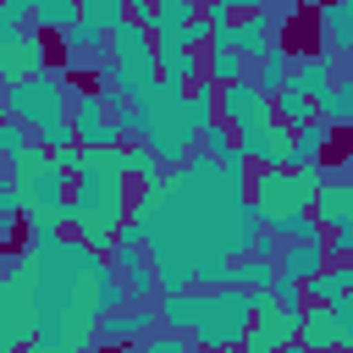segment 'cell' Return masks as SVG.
Returning <instances> with one entry per match:
<instances>
[{
    "label": "cell",
    "mask_w": 353,
    "mask_h": 353,
    "mask_svg": "<svg viewBox=\"0 0 353 353\" xmlns=\"http://www.w3.org/2000/svg\"><path fill=\"white\" fill-rule=\"evenodd\" d=\"M127 193H132L127 176H77L72 193H66V204H72V226L66 232L94 254H110L121 226H127V215H132Z\"/></svg>",
    "instance_id": "1"
},
{
    "label": "cell",
    "mask_w": 353,
    "mask_h": 353,
    "mask_svg": "<svg viewBox=\"0 0 353 353\" xmlns=\"http://www.w3.org/2000/svg\"><path fill=\"white\" fill-rule=\"evenodd\" d=\"M259 298L265 292H248V287H204V303H199V320H193V347L204 353H226V347H243L248 331H254V314H259Z\"/></svg>",
    "instance_id": "2"
},
{
    "label": "cell",
    "mask_w": 353,
    "mask_h": 353,
    "mask_svg": "<svg viewBox=\"0 0 353 353\" xmlns=\"http://www.w3.org/2000/svg\"><path fill=\"white\" fill-rule=\"evenodd\" d=\"M331 182V171L314 160V165H292V171H254L248 176V199L259 204L265 226L298 215V210H314V193Z\"/></svg>",
    "instance_id": "3"
},
{
    "label": "cell",
    "mask_w": 353,
    "mask_h": 353,
    "mask_svg": "<svg viewBox=\"0 0 353 353\" xmlns=\"http://www.w3.org/2000/svg\"><path fill=\"white\" fill-rule=\"evenodd\" d=\"M39 336V270L17 254L0 276V353H22Z\"/></svg>",
    "instance_id": "4"
},
{
    "label": "cell",
    "mask_w": 353,
    "mask_h": 353,
    "mask_svg": "<svg viewBox=\"0 0 353 353\" xmlns=\"http://www.w3.org/2000/svg\"><path fill=\"white\" fill-rule=\"evenodd\" d=\"M6 105H11V121H22V127L39 138V132L72 121V83H66L61 72H44V77H33V83L6 88Z\"/></svg>",
    "instance_id": "5"
},
{
    "label": "cell",
    "mask_w": 353,
    "mask_h": 353,
    "mask_svg": "<svg viewBox=\"0 0 353 353\" xmlns=\"http://www.w3.org/2000/svg\"><path fill=\"white\" fill-rule=\"evenodd\" d=\"M6 171H11V188H17V199H22V215L28 210H44V204H61L66 193H72V182L55 171V154L33 138L17 160H6Z\"/></svg>",
    "instance_id": "6"
},
{
    "label": "cell",
    "mask_w": 353,
    "mask_h": 353,
    "mask_svg": "<svg viewBox=\"0 0 353 353\" xmlns=\"http://www.w3.org/2000/svg\"><path fill=\"white\" fill-rule=\"evenodd\" d=\"M237 149L248 154V165H254V171H292V165H298V132H292V127H281L276 116H270V121L243 127V132H237Z\"/></svg>",
    "instance_id": "7"
},
{
    "label": "cell",
    "mask_w": 353,
    "mask_h": 353,
    "mask_svg": "<svg viewBox=\"0 0 353 353\" xmlns=\"http://www.w3.org/2000/svg\"><path fill=\"white\" fill-rule=\"evenodd\" d=\"M138 143H149L165 165H176L182 171V160L199 149V132L188 127V116L176 110V116H138Z\"/></svg>",
    "instance_id": "8"
},
{
    "label": "cell",
    "mask_w": 353,
    "mask_h": 353,
    "mask_svg": "<svg viewBox=\"0 0 353 353\" xmlns=\"http://www.w3.org/2000/svg\"><path fill=\"white\" fill-rule=\"evenodd\" d=\"M72 132H77V143H83V149H110V143H127V138H121V127L110 121V110H105V94H99V88L72 94Z\"/></svg>",
    "instance_id": "9"
},
{
    "label": "cell",
    "mask_w": 353,
    "mask_h": 353,
    "mask_svg": "<svg viewBox=\"0 0 353 353\" xmlns=\"http://www.w3.org/2000/svg\"><path fill=\"white\" fill-rule=\"evenodd\" d=\"M298 331H303V309H281V303L259 298V314H254L243 353H281L287 342H298Z\"/></svg>",
    "instance_id": "10"
},
{
    "label": "cell",
    "mask_w": 353,
    "mask_h": 353,
    "mask_svg": "<svg viewBox=\"0 0 353 353\" xmlns=\"http://www.w3.org/2000/svg\"><path fill=\"white\" fill-rule=\"evenodd\" d=\"M154 331H165L160 325V309L154 303H132V309H116V314H105L99 320V331H94V347H132V342H143V336H154Z\"/></svg>",
    "instance_id": "11"
},
{
    "label": "cell",
    "mask_w": 353,
    "mask_h": 353,
    "mask_svg": "<svg viewBox=\"0 0 353 353\" xmlns=\"http://www.w3.org/2000/svg\"><path fill=\"white\" fill-rule=\"evenodd\" d=\"M270 116H276V99H270L254 77L221 88V121H226L232 132H243V127H254V121H270Z\"/></svg>",
    "instance_id": "12"
},
{
    "label": "cell",
    "mask_w": 353,
    "mask_h": 353,
    "mask_svg": "<svg viewBox=\"0 0 353 353\" xmlns=\"http://www.w3.org/2000/svg\"><path fill=\"white\" fill-rule=\"evenodd\" d=\"M44 72H50V66H44V33H39V28L11 33V44L0 50V83L17 88V83H33V77H44Z\"/></svg>",
    "instance_id": "13"
},
{
    "label": "cell",
    "mask_w": 353,
    "mask_h": 353,
    "mask_svg": "<svg viewBox=\"0 0 353 353\" xmlns=\"http://www.w3.org/2000/svg\"><path fill=\"white\" fill-rule=\"evenodd\" d=\"M259 232H265V215H259V204H254V199H243V204H232V210L221 215L215 243H221V254H226V259H243V254H254Z\"/></svg>",
    "instance_id": "14"
},
{
    "label": "cell",
    "mask_w": 353,
    "mask_h": 353,
    "mask_svg": "<svg viewBox=\"0 0 353 353\" xmlns=\"http://www.w3.org/2000/svg\"><path fill=\"white\" fill-rule=\"evenodd\" d=\"M314 22H320V50L331 61H347L353 55V0H320Z\"/></svg>",
    "instance_id": "15"
},
{
    "label": "cell",
    "mask_w": 353,
    "mask_h": 353,
    "mask_svg": "<svg viewBox=\"0 0 353 353\" xmlns=\"http://www.w3.org/2000/svg\"><path fill=\"white\" fill-rule=\"evenodd\" d=\"M154 66H160V77L176 83V88H193V83L204 77V55L188 50V44H176V33H160V39H154Z\"/></svg>",
    "instance_id": "16"
},
{
    "label": "cell",
    "mask_w": 353,
    "mask_h": 353,
    "mask_svg": "<svg viewBox=\"0 0 353 353\" xmlns=\"http://www.w3.org/2000/svg\"><path fill=\"white\" fill-rule=\"evenodd\" d=\"M270 44H281V22L270 11H243L232 17V50H243L248 61H259Z\"/></svg>",
    "instance_id": "17"
},
{
    "label": "cell",
    "mask_w": 353,
    "mask_h": 353,
    "mask_svg": "<svg viewBox=\"0 0 353 353\" xmlns=\"http://www.w3.org/2000/svg\"><path fill=\"white\" fill-rule=\"evenodd\" d=\"M336 77H342V72H336V61H331L325 50H292V77H287V88H298V94L320 99Z\"/></svg>",
    "instance_id": "18"
},
{
    "label": "cell",
    "mask_w": 353,
    "mask_h": 353,
    "mask_svg": "<svg viewBox=\"0 0 353 353\" xmlns=\"http://www.w3.org/2000/svg\"><path fill=\"white\" fill-rule=\"evenodd\" d=\"M325 265H331V254H325V237L281 243V254H276V270H281V276H292V281H309V276H320Z\"/></svg>",
    "instance_id": "19"
},
{
    "label": "cell",
    "mask_w": 353,
    "mask_h": 353,
    "mask_svg": "<svg viewBox=\"0 0 353 353\" xmlns=\"http://www.w3.org/2000/svg\"><path fill=\"white\" fill-rule=\"evenodd\" d=\"M314 221L325 226V232H342V226H353V182H325L320 193H314Z\"/></svg>",
    "instance_id": "20"
},
{
    "label": "cell",
    "mask_w": 353,
    "mask_h": 353,
    "mask_svg": "<svg viewBox=\"0 0 353 353\" xmlns=\"http://www.w3.org/2000/svg\"><path fill=\"white\" fill-rule=\"evenodd\" d=\"M199 303H204V287H188V292H160L154 298V309H160V325L165 331H193V320H199Z\"/></svg>",
    "instance_id": "21"
},
{
    "label": "cell",
    "mask_w": 353,
    "mask_h": 353,
    "mask_svg": "<svg viewBox=\"0 0 353 353\" xmlns=\"http://www.w3.org/2000/svg\"><path fill=\"white\" fill-rule=\"evenodd\" d=\"M254 72V61L243 55V50H232V44H210L204 50V77L215 83V88H226V83H243Z\"/></svg>",
    "instance_id": "22"
},
{
    "label": "cell",
    "mask_w": 353,
    "mask_h": 353,
    "mask_svg": "<svg viewBox=\"0 0 353 353\" xmlns=\"http://www.w3.org/2000/svg\"><path fill=\"white\" fill-rule=\"evenodd\" d=\"M336 314H331V303H303V347L309 353H336Z\"/></svg>",
    "instance_id": "23"
},
{
    "label": "cell",
    "mask_w": 353,
    "mask_h": 353,
    "mask_svg": "<svg viewBox=\"0 0 353 353\" xmlns=\"http://www.w3.org/2000/svg\"><path fill=\"white\" fill-rule=\"evenodd\" d=\"M182 116H188V127H193V132L215 127V121H221V88H215L210 77H199V83L188 88V99H182Z\"/></svg>",
    "instance_id": "24"
},
{
    "label": "cell",
    "mask_w": 353,
    "mask_h": 353,
    "mask_svg": "<svg viewBox=\"0 0 353 353\" xmlns=\"http://www.w3.org/2000/svg\"><path fill=\"white\" fill-rule=\"evenodd\" d=\"M314 110H320V121H331L336 132H353V72L336 77V83L314 99Z\"/></svg>",
    "instance_id": "25"
},
{
    "label": "cell",
    "mask_w": 353,
    "mask_h": 353,
    "mask_svg": "<svg viewBox=\"0 0 353 353\" xmlns=\"http://www.w3.org/2000/svg\"><path fill=\"white\" fill-rule=\"evenodd\" d=\"M248 77H254V83L276 99V94L287 88V77H292V50H287V44H270V50L254 61V72H248Z\"/></svg>",
    "instance_id": "26"
},
{
    "label": "cell",
    "mask_w": 353,
    "mask_h": 353,
    "mask_svg": "<svg viewBox=\"0 0 353 353\" xmlns=\"http://www.w3.org/2000/svg\"><path fill=\"white\" fill-rule=\"evenodd\" d=\"M347 287H353V265H325L320 276L303 281V303H336Z\"/></svg>",
    "instance_id": "27"
},
{
    "label": "cell",
    "mask_w": 353,
    "mask_h": 353,
    "mask_svg": "<svg viewBox=\"0 0 353 353\" xmlns=\"http://www.w3.org/2000/svg\"><path fill=\"white\" fill-rule=\"evenodd\" d=\"M77 17H83L77 0H33V28H39V33H61V39H66V33L77 28Z\"/></svg>",
    "instance_id": "28"
},
{
    "label": "cell",
    "mask_w": 353,
    "mask_h": 353,
    "mask_svg": "<svg viewBox=\"0 0 353 353\" xmlns=\"http://www.w3.org/2000/svg\"><path fill=\"white\" fill-rule=\"evenodd\" d=\"M127 182H138V188H160V182H165V160H160L149 143H127Z\"/></svg>",
    "instance_id": "29"
},
{
    "label": "cell",
    "mask_w": 353,
    "mask_h": 353,
    "mask_svg": "<svg viewBox=\"0 0 353 353\" xmlns=\"http://www.w3.org/2000/svg\"><path fill=\"white\" fill-rule=\"evenodd\" d=\"M22 226H28V237H66V226H72V204L61 199V204L28 210V215H22Z\"/></svg>",
    "instance_id": "30"
},
{
    "label": "cell",
    "mask_w": 353,
    "mask_h": 353,
    "mask_svg": "<svg viewBox=\"0 0 353 353\" xmlns=\"http://www.w3.org/2000/svg\"><path fill=\"white\" fill-rule=\"evenodd\" d=\"M77 11H83L77 22H83L88 33H99V39H105L116 22H127V0H77Z\"/></svg>",
    "instance_id": "31"
},
{
    "label": "cell",
    "mask_w": 353,
    "mask_h": 353,
    "mask_svg": "<svg viewBox=\"0 0 353 353\" xmlns=\"http://www.w3.org/2000/svg\"><path fill=\"white\" fill-rule=\"evenodd\" d=\"M204 6L199 0H154V17H149V33L160 39V33H176L182 22H193Z\"/></svg>",
    "instance_id": "32"
},
{
    "label": "cell",
    "mask_w": 353,
    "mask_h": 353,
    "mask_svg": "<svg viewBox=\"0 0 353 353\" xmlns=\"http://www.w3.org/2000/svg\"><path fill=\"white\" fill-rule=\"evenodd\" d=\"M77 176H127V143L83 149V171H77Z\"/></svg>",
    "instance_id": "33"
},
{
    "label": "cell",
    "mask_w": 353,
    "mask_h": 353,
    "mask_svg": "<svg viewBox=\"0 0 353 353\" xmlns=\"http://www.w3.org/2000/svg\"><path fill=\"white\" fill-rule=\"evenodd\" d=\"M314 116H320V110H314V99H309V94H298V88H281V94H276V121H281V127H292V132H298V127H303V121H314Z\"/></svg>",
    "instance_id": "34"
},
{
    "label": "cell",
    "mask_w": 353,
    "mask_h": 353,
    "mask_svg": "<svg viewBox=\"0 0 353 353\" xmlns=\"http://www.w3.org/2000/svg\"><path fill=\"white\" fill-rule=\"evenodd\" d=\"M331 132H336V127H331V121H320V116H314V121H303V127H298V165H314V160L331 149Z\"/></svg>",
    "instance_id": "35"
},
{
    "label": "cell",
    "mask_w": 353,
    "mask_h": 353,
    "mask_svg": "<svg viewBox=\"0 0 353 353\" xmlns=\"http://www.w3.org/2000/svg\"><path fill=\"white\" fill-rule=\"evenodd\" d=\"M276 281V265L270 259H254V254H243V259H232V287H248V292H265Z\"/></svg>",
    "instance_id": "36"
},
{
    "label": "cell",
    "mask_w": 353,
    "mask_h": 353,
    "mask_svg": "<svg viewBox=\"0 0 353 353\" xmlns=\"http://www.w3.org/2000/svg\"><path fill=\"white\" fill-rule=\"evenodd\" d=\"M121 287H127V303H154L160 298V281H154V265L149 259L132 265V270H121Z\"/></svg>",
    "instance_id": "37"
},
{
    "label": "cell",
    "mask_w": 353,
    "mask_h": 353,
    "mask_svg": "<svg viewBox=\"0 0 353 353\" xmlns=\"http://www.w3.org/2000/svg\"><path fill=\"white\" fill-rule=\"evenodd\" d=\"M121 353H193V336H182V331H154V336H143V342H132V347H121Z\"/></svg>",
    "instance_id": "38"
},
{
    "label": "cell",
    "mask_w": 353,
    "mask_h": 353,
    "mask_svg": "<svg viewBox=\"0 0 353 353\" xmlns=\"http://www.w3.org/2000/svg\"><path fill=\"white\" fill-rule=\"evenodd\" d=\"M265 298H270V303H281V309H303V281H292V276H281V270H276V281L265 287Z\"/></svg>",
    "instance_id": "39"
},
{
    "label": "cell",
    "mask_w": 353,
    "mask_h": 353,
    "mask_svg": "<svg viewBox=\"0 0 353 353\" xmlns=\"http://www.w3.org/2000/svg\"><path fill=\"white\" fill-rule=\"evenodd\" d=\"M28 143H33V132H28L22 121H11V116H6V121H0V160H17Z\"/></svg>",
    "instance_id": "40"
},
{
    "label": "cell",
    "mask_w": 353,
    "mask_h": 353,
    "mask_svg": "<svg viewBox=\"0 0 353 353\" xmlns=\"http://www.w3.org/2000/svg\"><path fill=\"white\" fill-rule=\"evenodd\" d=\"M232 143H237V132H232L226 121H215V127H204V132H199V149H204V154H226Z\"/></svg>",
    "instance_id": "41"
},
{
    "label": "cell",
    "mask_w": 353,
    "mask_h": 353,
    "mask_svg": "<svg viewBox=\"0 0 353 353\" xmlns=\"http://www.w3.org/2000/svg\"><path fill=\"white\" fill-rule=\"evenodd\" d=\"M0 28H33V0H0Z\"/></svg>",
    "instance_id": "42"
},
{
    "label": "cell",
    "mask_w": 353,
    "mask_h": 353,
    "mask_svg": "<svg viewBox=\"0 0 353 353\" xmlns=\"http://www.w3.org/2000/svg\"><path fill=\"white\" fill-rule=\"evenodd\" d=\"M55 171H61L66 182H77V171H83V143H66V149H55Z\"/></svg>",
    "instance_id": "43"
},
{
    "label": "cell",
    "mask_w": 353,
    "mask_h": 353,
    "mask_svg": "<svg viewBox=\"0 0 353 353\" xmlns=\"http://www.w3.org/2000/svg\"><path fill=\"white\" fill-rule=\"evenodd\" d=\"M22 353H66V347H61V342H44V336H33Z\"/></svg>",
    "instance_id": "44"
},
{
    "label": "cell",
    "mask_w": 353,
    "mask_h": 353,
    "mask_svg": "<svg viewBox=\"0 0 353 353\" xmlns=\"http://www.w3.org/2000/svg\"><path fill=\"white\" fill-rule=\"evenodd\" d=\"M232 11L243 17V11H265V0H232Z\"/></svg>",
    "instance_id": "45"
},
{
    "label": "cell",
    "mask_w": 353,
    "mask_h": 353,
    "mask_svg": "<svg viewBox=\"0 0 353 353\" xmlns=\"http://www.w3.org/2000/svg\"><path fill=\"white\" fill-rule=\"evenodd\" d=\"M281 353H309V347H303V336H298V342H287V347H281Z\"/></svg>",
    "instance_id": "46"
},
{
    "label": "cell",
    "mask_w": 353,
    "mask_h": 353,
    "mask_svg": "<svg viewBox=\"0 0 353 353\" xmlns=\"http://www.w3.org/2000/svg\"><path fill=\"white\" fill-rule=\"evenodd\" d=\"M6 116H11V105H6V83H0V121H6Z\"/></svg>",
    "instance_id": "47"
},
{
    "label": "cell",
    "mask_w": 353,
    "mask_h": 353,
    "mask_svg": "<svg viewBox=\"0 0 353 353\" xmlns=\"http://www.w3.org/2000/svg\"><path fill=\"white\" fill-rule=\"evenodd\" d=\"M199 6H221V0H199ZM226 6H232V0H226Z\"/></svg>",
    "instance_id": "48"
},
{
    "label": "cell",
    "mask_w": 353,
    "mask_h": 353,
    "mask_svg": "<svg viewBox=\"0 0 353 353\" xmlns=\"http://www.w3.org/2000/svg\"><path fill=\"white\" fill-rule=\"evenodd\" d=\"M347 72H353V55H347Z\"/></svg>",
    "instance_id": "49"
},
{
    "label": "cell",
    "mask_w": 353,
    "mask_h": 353,
    "mask_svg": "<svg viewBox=\"0 0 353 353\" xmlns=\"http://www.w3.org/2000/svg\"><path fill=\"white\" fill-rule=\"evenodd\" d=\"M193 353H204V347H193Z\"/></svg>",
    "instance_id": "50"
}]
</instances>
